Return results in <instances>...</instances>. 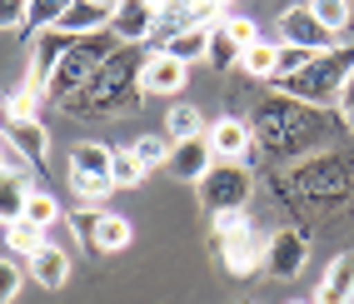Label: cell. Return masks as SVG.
<instances>
[{
	"instance_id": "obj_1",
	"label": "cell",
	"mask_w": 354,
	"mask_h": 304,
	"mask_svg": "<svg viewBox=\"0 0 354 304\" xmlns=\"http://www.w3.org/2000/svg\"><path fill=\"white\" fill-rule=\"evenodd\" d=\"M349 75H354V45L339 40L335 50L315 55L295 80H274V95H285V100H295V105H304V110L339 105V90H344Z\"/></svg>"
},
{
	"instance_id": "obj_2",
	"label": "cell",
	"mask_w": 354,
	"mask_h": 304,
	"mask_svg": "<svg viewBox=\"0 0 354 304\" xmlns=\"http://www.w3.org/2000/svg\"><path fill=\"white\" fill-rule=\"evenodd\" d=\"M140 60L145 55H135L130 45H120V50L100 65V75L90 80L65 110H75V115H120L140 95Z\"/></svg>"
},
{
	"instance_id": "obj_3",
	"label": "cell",
	"mask_w": 354,
	"mask_h": 304,
	"mask_svg": "<svg viewBox=\"0 0 354 304\" xmlns=\"http://www.w3.org/2000/svg\"><path fill=\"white\" fill-rule=\"evenodd\" d=\"M115 50H120V45H110L105 35H95V40H75V50L60 60V70L50 75V90H45V95L60 100V105H70V100H75L90 80L100 75V65H105Z\"/></svg>"
},
{
	"instance_id": "obj_4",
	"label": "cell",
	"mask_w": 354,
	"mask_h": 304,
	"mask_svg": "<svg viewBox=\"0 0 354 304\" xmlns=\"http://www.w3.org/2000/svg\"><path fill=\"white\" fill-rule=\"evenodd\" d=\"M110 145H100V140H80L75 150H70V190L80 195V205H95L115 190L110 184Z\"/></svg>"
},
{
	"instance_id": "obj_5",
	"label": "cell",
	"mask_w": 354,
	"mask_h": 304,
	"mask_svg": "<svg viewBox=\"0 0 354 304\" xmlns=\"http://www.w3.org/2000/svg\"><path fill=\"white\" fill-rule=\"evenodd\" d=\"M310 130H315V110H304V105H295V100H285V95H274L265 110H259L254 140H259V145L285 150V145H299Z\"/></svg>"
},
{
	"instance_id": "obj_6",
	"label": "cell",
	"mask_w": 354,
	"mask_h": 304,
	"mask_svg": "<svg viewBox=\"0 0 354 304\" xmlns=\"http://www.w3.org/2000/svg\"><path fill=\"white\" fill-rule=\"evenodd\" d=\"M195 190H200V200H205L209 215H230V209H250L254 180H250L245 165H220V160H215V170H209Z\"/></svg>"
},
{
	"instance_id": "obj_7",
	"label": "cell",
	"mask_w": 354,
	"mask_h": 304,
	"mask_svg": "<svg viewBox=\"0 0 354 304\" xmlns=\"http://www.w3.org/2000/svg\"><path fill=\"white\" fill-rule=\"evenodd\" d=\"M279 45H295V50H310V55H324V50H335V35H329L315 10L310 6H290V10H279Z\"/></svg>"
},
{
	"instance_id": "obj_8",
	"label": "cell",
	"mask_w": 354,
	"mask_h": 304,
	"mask_svg": "<svg viewBox=\"0 0 354 304\" xmlns=\"http://www.w3.org/2000/svg\"><path fill=\"white\" fill-rule=\"evenodd\" d=\"M75 50V40L70 35H60V30H35V40H30V70H26V85L35 90V95H45L50 90V75L60 70V60Z\"/></svg>"
},
{
	"instance_id": "obj_9",
	"label": "cell",
	"mask_w": 354,
	"mask_h": 304,
	"mask_svg": "<svg viewBox=\"0 0 354 304\" xmlns=\"http://www.w3.org/2000/svg\"><path fill=\"white\" fill-rule=\"evenodd\" d=\"M110 20H115L110 0H65L55 30L70 40H95V35H110Z\"/></svg>"
},
{
	"instance_id": "obj_10",
	"label": "cell",
	"mask_w": 354,
	"mask_h": 304,
	"mask_svg": "<svg viewBox=\"0 0 354 304\" xmlns=\"http://www.w3.org/2000/svg\"><path fill=\"white\" fill-rule=\"evenodd\" d=\"M155 26H160V6L155 0H120L115 6V20H110V40H120V45H145L155 40Z\"/></svg>"
},
{
	"instance_id": "obj_11",
	"label": "cell",
	"mask_w": 354,
	"mask_h": 304,
	"mask_svg": "<svg viewBox=\"0 0 354 304\" xmlns=\"http://www.w3.org/2000/svg\"><path fill=\"white\" fill-rule=\"evenodd\" d=\"M0 140H6V150H10L26 170H45V165H50V130H45V120L6 125V130H0Z\"/></svg>"
},
{
	"instance_id": "obj_12",
	"label": "cell",
	"mask_w": 354,
	"mask_h": 304,
	"mask_svg": "<svg viewBox=\"0 0 354 304\" xmlns=\"http://www.w3.org/2000/svg\"><path fill=\"white\" fill-rule=\"evenodd\" d=\"M205 140H209V150H215L220 165H245V155L254 150V130L240 120V115H220V120H209Z\"/></svg>"
},
{
	"instance_id": "obj_13",
	"label": "cell",
	"mask_w": 354,
	"mask_h": 304,
	"mask_svg": "<svg viewBox=\"0 0 354 304\" xmlns=\"http://www.w3.org/2000/svg\"><path fill=\"white\" fill-rule=\"evenodd\" d=\"M185 80H190V65H180L175 55L165 50H150L145 60H140V95H180Z\"/></svg>"
},
{
	"instance_id": "obj_14",
	"label": "cell",
	"mask_w": 354,
	"mask_h": 304,
	"mask_svg": "<svg viewBox=\"0 0 354 304\" xmlns=\"http://www.w3.org/2000/svg\"><path fill=\"white\" fill-rule=\"evenodd\" d=\"M310 260V240L299 235V229H274L270 235V249H265V274L274 279H295Z\"/></svg>"
},
{
	"instance_id": "obj_15",
	"label": "cell",
	"mask_w": 354,
	"mask_h": 304,
	"mask_svg": "<svg viewBox=\"0 0 354 304\" xmlns=\"http://www.w3.org/2000/svg\"><path fill=\"white\" fill-rule=\"evenodd\" d=\"M220 249V260H225V269L230 274H254V269H265V249H270V240L259 235V229L250 225V229H240V235H230V240H220L215 245Z\"/></svg>"
},
{
	"instance_id": "obj_16",
	"label": "cell",
	"mask_w": 354,
	"mask_h": 304,
	"mask_svg": "<svg viewBox=\"0 0 354 304\" xmlns=\"http://www.w3.org/2000/svg\"><path fill=\"white\" fill-rule=\"evenodd\" d=\"M165 170L175 180H185V184H200L209 170H215V150H209V140H185V145L170 150V165Z\"/></svg>"
},
{
	"instance_id": "obj_17",
	"label": "cell",
	"mask_w": 354,
	"mask_h": 304,
	"mask_svg": "<svg viewBox=\"0 0 354 304\" xmlns=\"http://www.w3.org/2000/svg\"><path fill=\"white\" fill-rule=\"evenodd\" d=\"M315 304H354V254H335L319 274V289H315Z\"/></svg>"
},
{
	"instance_id": "obj_18",
	"label": "cell",
	"mask_w": 354,
	"mask_h": 304,
	"mask_svg": "<svg viewBox=\"0 0 354 304\" xmlns=\"http://www.w3.org/2000/svg\"><path fill=\"white\" fill-rule=\"evenodd\" d=\"M209 120H205V110L190 105V100H175L170 110H165V140L170 145H185V140H205Z\"/></svg>"
},
{
	"instance_id": "obj_19",
	"label": "cell",
	"mask_w": 354,
	"mask_h": 304,
	"mask_svg": "<svg viewBox=\"0 0 354 304\" xmlns=\"http://www.w3.org/2000/svg\"><path fill=\"white\" fill-rule=\"evenodd\" d=\"M30 279H35L40 289H65V279H70V254L50 240V245L30 260Z\"/></svg>"
},
{
	"instance_id": "obj_20",
	"label": "cell",
	"mask_w": 354,
	"mask_h": 304,
	"mask_svg": "<svg viewBox=\"0 0 354 304\" xmlns=\"http://www.w3.org/2000/svg\"><path fill=\"white\" fill-rule=\"evenodd\" d=\"M26 195H30V184H26V175H20V170H0V225H15L20 215H26Z\"/></svg>"
},
{
	"instance_id": "obj_21",
	"label": "cell",
	"mask_w": 354,
	"mask_h": 304,
	"mask_svg": "<svg viewBox=\"0 0 354 304\" xmlns=\"http://www.w3.org/2000/svg\"><path fill=\"white\" fill-rule=\"evenodd\" d=\"M165 55H175L180 65H195V60H209V30H200V26H190V30H180V35H170L160 45Z\"/></svg>"
},
{
	"instance_id": "obj_22",
	"label": "cell",
	"mask_w": 354,
	"mask_h": 304,
	"mask_svg": "<svg viewBox=\"0 0 354 304\" xmlns=\"http://www.w3.org/2000/svg\"><path fill=\"white\" fill-rule=\"evenodd\" d=\"M20 220L50 235L55 225H65V209H60V200H55L50 190H30V195H26V215H20Z\"/></svg>"
},
{
	"instance_id": "obj_23",
	"label": "cell",
	"mask_w": 354,
	"mask_h": 304,
	"mask_svg": "<svg viewBox=\"0 0 354 304\" xmlns=\"http://www.w3.org/2000/svg\"><path fill=\"white\" fill-rule=\"evenodd\" d=\"M130 240H135V225H130L125 215H115V209H105V215H100V229H95V254H120Z\"/></svg>"
},
{
	"instance_id": "obj_24",
	"label": "cell",
	"mask_w": 354,
	"mask_h": 304,
	"mask_svg": "<svg viewBox=\"0 0 354 304\" xmlns=\"http://www.w3.org/2000/svg\"><path fill=\"white\" fill-rule=\"evenodd\" d=\"M45 245H50V235H45V229H35V225H26V220H15V225L6 229V249L15 254V260H26V265L35 260Z\"/></svg>"
},
{
	"instance_id": "obj_25",
	"label": "cell",
	"mask_w": 354,
	"mask_h": 304,
	"mask_svg": "<svg viewBox=\"0 0 354 304\" xmlns=\"http://www.w3.org/2000/svg\"><path fill=\"white\" fill-rule=\"evenodd\" d=\"M274 65H279V40H259L240 55V70L250 80H274Z\"/></svg>"
},
{
	"instance_id": "obj_26",
	"label": "cell",
	"mask_w": 354,
	"mask_h": 304,
	"mask_svg": "<svg viewBox=\"0 0 354 304\" xmlns=\"http://www.w3.org/2000/svg\"><path fill=\"white\" fill-rule=\"evenodd\" d=\"M35 110H40V95L30 85H15L6 100H0V120L6 125H20V120H35Z\"/></svg>"
},
{
	"instance_id": "obj_27",
	"label": "cell",
	"mask_w": 354,
	"mask_h": 304,
	"mask_svg": "<svg viewBox=\"0 0 354 304\" xmlns=\"http://www.w3.org/2000/svg\"><path fill=\"white\" fill-rule=\"evenodd\" d=\"M310 10H315V20H319V26L335 35V40L354 26V6H349V0H315Z\"/></svg>"
},
{
	"instance_id": "obj_28",
	"label": "cell",
	"mask_w": 354,
	"mask_h": 304,
	"mask_svg": "<svg viewBox=\"0 0 354 304\" xmlns=\"http://www.w3.org/2000/svg\"><path fill=\"white\" fill-rule=\"evenodd\" d=\"M145 175H150V170L135 160V150H130V145L110 155V184H115V190H135V184L145 180Z\"/></svg>"
},
{
	"instance_id": "obj_29",
	"label": "cell",
	"mask_w": 354,
	"mask_h": 304,
	"mask_svg": "<svg viewBox=\"0 0 354 304\" xmlns=\"http://www.w3.org/2000/svg\"><path fill=\"white\" fill-rule=\"evenodd\" d=\"M130 150H135V160H140L145 170H165V165H170V150H175V145H170L165 135H135Z\"/></svg>"
},
{
	"instance_id": "obj_30",
	"label": "cell",
	"mask_w": 354,
	"mask_h": 304,
	"mask_svg": "<svg viewBox=\"0 0 354 304\" xmlns=\"http://www.w3.org/2000/svg\"><path fill=\"white\" fill-rule=\"evenodd\" d=\"M100 215H105V209H95V205H80L75 215H65V225L75 229V240H80L90 254H95V229H100Z\"/></svg>"
},
{
	"instance_id": "obj_31",
	"label": "cell",
	"mask_w": 354,
	"mask_h": 304,
	"mask_svg": "<svg viewBox=\"0 0 354 304\" xmlns=\"http://www.w3.org/2000/svg\"><path fill=\"white\" fill-rule=\"evenodd\" d=\"M240 55H245V50H240V45H234L225 30H209V60H205V65H215V70H234V65H240Z\"/></svg>"
},
{
	"instance_id": "obj_32",
	"label": "cell",
	"mask_w": 354,
	"mask_h": 304,
	"mask_svg": "<svg viewBox=\"0 0 354 304\" xmlns=\"http://www.w3.org/2000/svg\"><path fill=\"white\" fill-rule=\"evenodd\" d=\"M26 289V269H20L10 254H0V304H15Z\"/></svg>"
},
{
	"instance_id": "obj_33",
	"label": "cell",
	"mask_w": 354,
	"mask_h": 304,
	"mask_svg": "<svg viewBox=\"0 0 354 304\" xmlns=\"http://www.w3.org/2000/svg\"><path fill=\"white\" fill-rule=\"evenodd\" d=\"M250 209H230V215H209V240H230V235H240V229H250Z\"/></svg>"
},
{
	"instance_id": "obj_34",
	"label": "cell",
	"mask_w": 354,
	"mask_h": 304,
	"mask_svg": "<svg viewBox=\"0 0 354 304\" xmlns=\"http://www.w3.org/2000/svg\"><path fill=\"white\" fill-rule=\"evenodd\" d=\"M220 30H225V35H230L234 45H240V50H250V45H259V26H254L250 15H230V20H225Z\"/></svg>"
},
{
	"instance_id": "obj_35",
	"label": "cell",
	"mask_w": 354,
	"mask_h": 304,
	"mask_svg": "<svg viewBox=\"0 0 354 304\" xmlns=\"http://www.w3.org/2000/svg\"><path fill=\"white\" fill-rule=\"evenodd\" d=\"M60 10H65V0H30V26L35 30H55Z\"/></svg>"
},
{
	"instance_id": "obj_36",
	"label": "cell",
	"mask_w": 354,
	"mask_h": 304,
	"mask_svg": "<svg viewBox=\"0 0 354 304\" xmlns=\"http://www.w3.org/2000/svg\"><path fill=\"white\" fill-rule=\"evenodd\" d=\"M30 26V0H0V30Z\"/></svg>"
},
{
	"instance_id": "obj_37",
	"label": "cell",
	"mask_w": 354,
	"mask_h": 304,
	"mask_svg": "<svg viewBox=\"0 0 354 304\" xmlns=\"http://www.w3.org/2000/svg\"><path fill=\"white\" fill-rule=\"evenodd\" d=\"M354 110V75L344 80V90H339V115H349Z\"/></svg>"
},
{
	"instance_id": "obj_38",
	"label": "cell",
	"mask_w": 354,
	"mask_h": 304,
	"mask_svg": "<svg viewBox=\"0 0 354 304\" xmlns=\"http://www.w3.org/2000/svg\"><path fill=\"white\" fill-rule=\"evenodd\" d=\"M344 125H349V130H354V110H349V115H344Z\"/></svg>"
},
{
	"instance_id": "obj_39",
	"label": "cell",
	"mask_w": 354,
	"mask_h": 304,
	"mask_svg": "<svg viewBox=\"0 0 354 304\" xmlns=\"http://www.w3.org/2000/svg\"><path fill=\"white\" fill-rule=\"evenodd\" d=\"M290 304H315V299H290Z\"/></svg>"
}]
</instances>
